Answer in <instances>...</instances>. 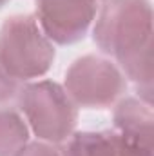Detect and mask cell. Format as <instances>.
Returning a JSON list of instances; mask_svg holds the SVG:
<instances>
[{
	"label": "cell",
	"mask_w": 154,
	"mask_h": 156,
	"mask_svg": "<svg viewBox=\"0 0 154 156\" xmlns=\"http://www.w3.org/2000/svg\"><path fill=\"white\" fill-rule=\"evenodd\" d=\"M94 44L116 58L134 82L140 98L152 104V7L149 0H105L94 29Z\"/></svg>",
	"instance_id": "6da1fadb"
},
{
	"label": "cell",
	"mask_w": 154,
	"mask_h": 156,
	"mask_svg": "<svg viewBox=\"0 0 154 156\" xmlns=\"http://www.w3.org/2000/svg\"><path fill=\"white\" fill-rule=\"evenodd\" d=\"M53 42L31 15H15L0 27V62L15 80L44 76L54 62Z\"/></svg>",
	"instance_id": "7a4b0ae2"
},
{
	"label": "cell",
	"mask_w": 154,
	"mask_h": 156,
	"mask_svg": "<svg viewBox=\"0 0 154 156\" xmlns=\"http://www.w3.org/2000/svg\"><path fill=\"white\" fill-rule=\"evenodd\" d=\"M18 102L26 122L40 142L62 144L73 134L78 111L60 83L53 80L29 82L20 89Z\"/></svg>",
	"instance_id": "3957f363"
},
{
	"label": "cell",
	"mask_w": 154,
	"mask_h": 156,
	"mask_svg": "<svg viewBox=\"0 0 154 156\" xmlns=\"http://www.w3.org/2000/svg\"><path fill=\"white\" fill-rule=\"evenodd\" d=\"M127 83L121 71L103 56L85 55L76 58L65 71L64 89L80 107L102 109L113 105Z\"/></svg>",
	"instance_id": "277c9868"
},
{
	"label": "cell",
	"mask_w": 154,
	"mask_h": 156,
	"mask_svg": "<svg viewBox=\"0 0 154 156\" xmlns=\"http://www.w3.org/2000/svg\"><path fill=\"white\" fill-rule=\"evenodd\" d=\"M98 0H35L40 29L58 45L80 42L94 22Z\"/></svg>",
	"instance_id": "5b68a950"
},
{
	"label": "cell",
	"mask_w": 154,
	"mask_h": 156,
	"mask_svg": "<svg viewBox=\"0 0 154 156\" xmlns=\"http://www.w3.org/2000/svg\"><path fill=\"white\" fill-rule=\"evenodd\" d=\"M116 133L123 138L152 149L154 147V115L152 104L142 98L129 96L118 102L113 115Z\"/></svg>",
	"instance_id": "8992f818"
},
{
	"label": "cell",
	"mask_w": 154,
	"mask_h": 156,
	"mask_svg": "<svg viewBox=\"0 0 154 156\" xmlns=\"http://www.w3.org/2000/svg\"><path fill=\"white\" fill-rule=\"evenodd\" d=\"M116 131H80L67 138L60 156H118Z\"/></svg>",
	"instance_id": "52a82bcc"
},
{
	"label": "cell",
	"mask_w": 154,
	"mask_h": 156,
	"mask_svg": "<svg viewBox=\"0 0 154 156\" xmlns=\"http://www.w3.org/2000/svg\"><path fill=\"white\" fill-rule=\"evenodd\" d=\"M29 144V127L16 111L0 109V156H15Z\"/></svg>",
	"instance_id": "ba28073f"
},
{
	"label": "cell",
	"mask_w": 154,
	"mask_h": 156,
	"mask_svg": "<svg viewBox=\"0 0 154 156\" xmlns=\"http://www.w3.org/2000/svg\"><path fill=\"white\" fill-rule=\"evenodd\" d=\"M16 93H18V80L11 76L4 67V64L0 62V104L11 100Z\"/></svg>",
	"instance_id": "9c48e42d"
},
{
	"label": "cell",
	"mask_w": 154,
	"mask_h": 156,
	"mask_svg": "<svg viewBox=\"0 0 154 156\" xmlns=\"http://www.w3.org/2000/svg\"><path fill=\"white\" fill-rule=\"evenodd\" d=\"M15 156H60V153L47 142H29Z\"/></svg>",
	"instance_id": "30bf717a"
},
{
	"label": "cell",
	"mask_w": 154,
	"mask_h": 156,
	"mask_svg": "<svg viewBox=\"0 0 154 156\" xmlns=\"http://www.w3.org/2000/svg\"><path fill=\"white\" fill-rule=\"evenodd\" d=\"M7 2H9V0H0V9H2V7H4V5L7 4Z\"/></svg>",
	"instance_id": "8fae6325"
}]
</instances>
